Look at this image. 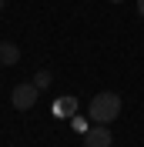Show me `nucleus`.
<instances>
[{
	"label": "nucleus",
	"instance_id": "f257e3e1",
	"mask_svg": "<svg viewBox=\"0 0 144 147\" xmlns=\"http://www.w3.org/2000/svg\"><path fill=\"white\" fill-rule=\"evenodd\" d=\"M87 114H90L94 124H114V120L121 117V94H114V90L94 94V97H90Z\"/></svg>",
	"mask_w": 144,
	"mask_h": 147
},
{
	"label": "nucleus",
	"instance_id": "f03ea898",
	"mask_svg": "<svg viewBox=\"0 0 144 147\" xmlns=\"http://www.w3.org/2000/svg\"><path fill=\"white\" fill-rule=\"evenodd\" d=\"M37 97H40V87H37L34 80H24V84H17V87L10 90V104H14V110H20V114H27L37 104Z\"/></svg>",
	"mask_w": 144,
	"mask_h": 147
},
{
	"label": "nucleus",
	"instance_id": "7ed1b4c3",
	"mask_svg": "<svg viewBox=\"0 0 144 147\" xmlns=\"http://www.w3.org/2000/svg\"><path fill=\"white\" fill-rule=\"evenodd\" d=\"M111 124H94L84 134V147H111Z\"/></svg>",
	"mask_w": 144,
	"mask_h": 147
},
{
	"label": "nucleus",
	"instance_id": "20e7f679",
	"mask_svg": "<svg viewBox=\"0 0 144 147\" xmlns=\"http://www.w3.org/2000/svg\"><path fill=\"white\" fill-rule=\"evenodd\" d=\"M0 64L3 67H17L20 64V47L10 40H0Z\"/></svg>",
	"mask_w": 144,
	"mask_h": 147
},
{
	"label": "nucleus",
	"instance_id": "39448f33",
	"mask_svg": "<svg viewBox=\"0 0 144 147\" xmlns=\"http://www.w3.org/2000/svg\"><path fill=\"white\" fill-rule=\"evenodd\" d=\"M74 110H77V100H74V97H60V100L54 104V114H57V117H67V114H74Z\"/></svg>",
	"mask_w": 144,
	"mask_h": 147
},
{
	"label": "nucleus",
	"instance_id": "423d86ee",
	"mask_svg": "<svg viewBox=\"0 0 144 147\" xmlns=\"http://www.w3.org/2000/svg\"><path fill=\"white\" fill-rule=\"evenodd\" d=\"M50 80H54V74H50V70H37V74H34V84L40 87V90H44V87H50Z\"/></svg>",
	"mask_w": 144,
	"mask_h": 147
},
{
	"label": "nucleus",
	"instance_id": "0eeeda50",
	"mask_svg": "<svg viewBox=\"0 0 144 147\" xmlns=\"http://www.w3.org/2000/svg\"><path fill=\"white\" fill-rule=\"evenodd\" d=\"M74 130H81V134H87V120H84V117H74Z\"/></svg>",
	"mask_w": 144,
	"mask_h": 147
},
{
	"label": "nucleus",
	"instance_id": "6e6552de",
	"mask_svg": "<svg viewBox=\"0 0 144 147\" xmlns=\"http://www.w3.org/2000/svg\"><path fill=\"white\" fill-rule=\"evenodd\" d=\"M137 13H141V17H144V0H137Z\"/></svg>",
	"mask_w": 144,
	"mask_h": 147
},
{
	"label": "nucleus",
	"instance_id": "1a4fd4ad",
	"mask_svg": "<svg viewBox=\"0 0 144 147\" xmlns=\"http://www.w3.org/2000/svg\"><path fill=\"white\" fill-rule=\"evenodd\" d=\"M3 7H7V0H0V10H3Z\"/></svg>",
	"mask_w": 144,
	"mask_h": 147
},
{
	"label": "nucleus",
	"instance_id": "9d476101",
	"mask_svg": "<svg viewBox=\"0 0 144 147\" xmlns=\"http://www.w3.org/2000/svg\"><path fill=\"white\" fill-rule=\"evenodd\" d=\"M107 3H124V0H107Z\"/></svg>",
	"mask_w": 144,
	"mask_h": 147
}]
</instances>
